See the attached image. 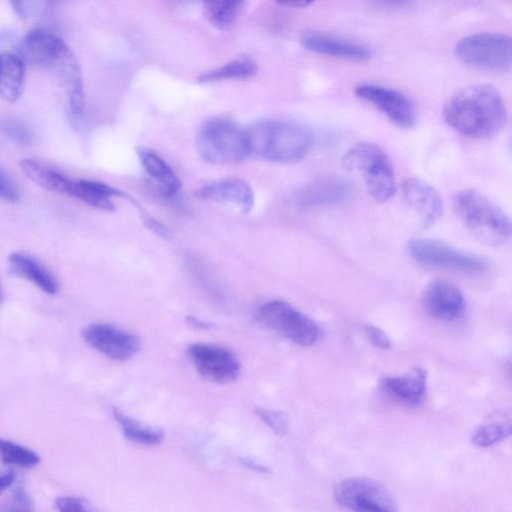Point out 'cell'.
<instances>
[{"mask_svg":"<svg viewBox=\"0 0 512 512\" xmlns=\"http://www.w3.org/2000/svg\"><path fill=\"white\" fill-rule=\"evenodd\" d=\"M246 134L249 155L282 164L302 160L314 142L313 134L307 127L282 119L256 123L246 129Z\"/></svg>","mask_w":512,"mask_h":512,"instance_id":"2","label":"cell"},{"mask_svg":"<svg viewBox=\"0 0 512 512\" xmlns=\"http://www.w3.org/2000/svg\"><path fill=\"white\" fill-rule=\"evenodd\" d=\"M69 49L54 32L34 28L25 34L17 53L24 62L51 70Z\"/></svg>","mask_w":512,"mask_h":512,"instance_id":"13","label":"cell"},{"mask_svg":"<svg viewBox=\"0 0 512 512\" xmlns=\"http://www.w3.org/2000/svg\"><path fill=\"white\" fill-rule=\"evenodd\" d=\"M3 133L19 145L27 146L32 142V134L29 128L23 123L6 119L0 124Z\"/></svg>","mask_w":512,"mask_h":512,"instance_id":"31","label":"cell"},{"mask_svg":"<svg viewBox=\"0 0 512 512\" xmlns=\"http://www.w3.org/2000/svg\"><path fill=\"white\" fill-rule=\"evenodd\" d=\"M55 506L62 512H80L87 510L86 504L82 499L70 496L57 498Z\"/></svg>","mask_w":512,"mask_h":512,"instance_id":"35","label":"cell"},{"mask_svg":"<svg viewBox=\"0 0 512 512\" xmlns=\"http://www.w3.org/2000/svg\"><path fill=\"white\" fill-rule=\"evenodd\" d=\"M66 194L77 198L93 207L113 211V197L123 196L124 193L100 181L79 179L70 180Z\"/></svg>","mask_w":512,"mask_h":512,"instance_id":"21","label":"cell"},{"mask_svg":"<svg viewBox=\"0 0 512 512\" xmlns=\"http://www.w3.org/2000/svg\"><path fill=\"white\" fill-rule=\"evenodd\" d=\"M2 300H3V290H2L1 283H0V304L2 303Z\"/></svg>","mask_w":512,"mask_h":512,"instance_id":"42","label":"cell"},{"mask_svg":"<svg viewBox=\"0 0 512 512\" xmlns=\"http://www.w3.org/2000/svg\"><path fill=\"white\" fill-rule=\"evenodd\" d=\"M256 414L276 434L284 435L288 432L289 420L283 412L260 407L256 409Z\"/></svg>","mask_w":512,"mask_h":512,"instance_id":"32","label":"cell"},{"mask_svg":"<svg viewBox=\"0 0 512 512\" xmlns=\"http://www.w3.org/2000/svg\"><path fill=\"white\" fill-rule=\"evenodd\" d=\"M426 378V371L416 366L401 376L383 378L380 385L382 390L397 402L416 406L424 398Z\"/></svg>","mask_w":512,"mask_h":512,"instance_id":"16","label":"cell"},{"mask_svg":"<svg viewBox=\"0 0 512 512\" xmlns=\"http://www.w3.org/2000/svg\"><path fill=\"white\" fill-rule=\"evenodd\" d=\"M456 57L465 65L488 72H506L512 63L511 37L501 33H478L461 39Z\"/></svg>","mask_w":512,"mask_h":512,"instance_id":"6","label":"cell"},{"mask_svg":"<svg viewBox=\"0 0 512 512\" xmlns=\"http://www.w3.org/2000/svg\"><path fill=\"white\" fill-rule=\"evenodd\" d=\"M257 64L250 59H236L216 69L198 76L201 83L217 82L229 79H245L257 73Z\"/></svg>","mask_w":512,"mask_h":512,"instance_id":"27","label":"cell"},{"mask_svg":"<svg viewBox=\"0 0 512 512\" xmlns=\"http://www.w3.org/2000/svg\"><path fill=\"white\" fill-rule=\"evenodd\" d=\"M258 315L265 326L299 346H311L318 338L315 322L284 300L264 303Z\"/></svg>","mask_w":512,"mask_h":512,"instance_id":"7","label":"cell"},{"mask_svg":"<svg viewBox=\"0 0 512 512\" xmlns=\"http://www.w3.org/2000/svg\"><path fill=\"white\" fill-rule=\"evenodd\" d=\"M209 22L218 29L229 28L236 20L244 0H199Z\"/></svg>","mask_w":512,"mask_h":512,"instance_id":"26","label":"cell"},{"mask_svg":"<svg viewBox=\"0 0 512 512\" xmlns=\"http://www.w3.org/2000/svg\"><path fill=\"white\" fill-rule=\"evenodd\" d=\"M16 480V475L13 471L6 472L0 475V494L6 489L11 487Z\"/></svg>","mask_w":512,"mask_h":512,"instance_id":"38","label":"cell"},{"mask_svg":"<svg viewBox=\"0 0 512 512\" xmlns=\"http://www.w3.org/2000/svg\"><path fill=\"white\" fill-rule=\"evenodd\" d=\"M25 77V62L15 52L0 53V97L7 102H16L22 95Z\"/></svg>","mask_w":512,"mask_h":512,"instance_id":"23","label":"cell"},{"mask_svg":"<svg viewBox=\"0 0 512 512\" xmlns=\"http://www.w3.org/2000/svg\"><path fill=\"white\" fill-rule=\"evenodd\" d=\"M345 170L361 175L371 197L379 203L388 201L396 191L394 169L387 154L376 144L360 142L342 157Z\"/></svg>","mask_w":512,"mask_h":512,"instance_id":"4","label":"cell"},{"mask_svg":"<svg viewBox=\"0 0 512 512\" xmlns=\"http://www.w3.org/2000/svg\"><path fill=\"white\" fill-rule=\"evenodd\" d=\"M367 335L371 343L381 349H387L391 346V342L387 334L380 328L368 325L366 326Z\"/></svg>","mask_w":512,"mask_h":512,"instance_id":"36","label":"cell"},{"mask_svg":"<svg viewBox=\"0 0 512 512\" xmlns=\"http://www.w3.org/2000/svg\"><path fill=\"white\" fill-rule=\"evenodd\" d=\"M0 457L4 463L22 468H33L40 462L33 450L3 438H0Z\"/></svg>","mask_w":512,"mask_h":512,"instance_id":"29","label":"cell"},{"mask_svg":"<svg viewBox=\"0 0 512 512\" xmlns=\"http://www.w3.org/2000/svg\"><path fill=\"white\" fill-rule=\"evenodd\" d=\"M113 415L128 440L146 446H155L162 442L164 435L161 430L143 426L116 408Z\"/></svg>","mask_w":512,"mask_h":512,"instance_id":"25","label":"cell"},{"mask_svg":"<svg viewBox=\"0 0 512 512\" xmlns=\"http://www.w3.org/2000/svg\"><path fill=\"white\" fill-rule=\"evenodd\" d=\"M336 502L353 511H394L395 502L378 482L364 477L340 481L334 488Z\"/></svg>","mask_w":512,"mask_h":512,"instance_id":"9","label":"cell"},{"mask_svg":"<svg viewBox=\"0 0 512 512\" xmlns=\"http://www.w3.org/2000/svg\"><path fill=\"white\" fill-rule=\"evenodd\" d=\"M241 462L245 467H247L248 469L253 470L255 472H259V473L268 472V468L266 466H264L263 464H259V463L255 462L254 460L245 458V459H241Z\"/></svg>","mask_w":512,"mask_h":512,"instance_id":"39","label":"cell"},{"mask_svg":"<svg viewBox=\"0 0 512 512\" xmlns=\"http://www.w3.org/2000/svg\"><path fill=\"white\" fill-rule=\"evenodd\" d=\"M510 433V417L496 414L475 430L471 441L479 447H488L507 438Z\"/></svg>","mask_w":512,"mask_h":512,"instance_id":"28","label":"cell"},{"mask_svg":"<svg viewBox=\"0 0 512 512\" xmlns=\"http://www.w3.org/2000/svg\"><path fill=\"white\" fill-rule=\"evenodd\" d=\"M355 95L377 108L391 123L410 129L416 123V112L411 101L397 90L376 84H360Z\"/></svg>","mask_w":512,"mask_h":512,"instance_id":"11","label":"cell"},{"mask_svg":"<svg viewBox=\"0 0 512 512\" xmlns=\"http://www.w3.org/2000/svg\"><path fill=\"white\" fill-rule=\"evenodd\" d=\"M196 146L208 163L235 164L249 155L246 129L226 118H213L197 132Z\"/></svg>","mask_w":512,"mask_h":512,"instance_id":"5","label":"cell"},{"mask_svg":"<svg viewBox=\"0 0 512 512\" xmlns=\"http://www.w3.org/2000/svg\"><path fill=\"white\" fill-rule=\"evenodd\" d=\"M0 198L12 203H16L20 200V193L17 186L2 171H0Z\"/></svg>","mask_w":512,"mask_h":512,"instance_id":"34","label":"cell"},{"mask_svg":"<svg viewBox=\"0 0 512 512\" xmlns=\"http://www.w3.org/2000/svg\"><path fill=\"white\" fill-rule=\"evenodd\" d=\"M139 160L149 177L166 196H174L181 188V181L168 163L154 150L138 147Z\"/></svg>","mask_w":512,"mask_h":512,"instance_id":"22","label":"cell"},{"mask_svg":"<svg viewBox=\"0 0 512 512\" xmlns=\"http://www.w3.org/2000/svg\"><path fill=\"white\" fill-rule=\"evenodd\" d=\"M82 337L89 346L114 360H128L140 348L136 335L108 323H94L85 327Z\"/></svg>","mask_w":512,"mask_h":512,"instance_id":"12","label":"cell"},{"mask_svg":"<svg viewBox=\"0 0 512 512\" xmlns=\"http://www.w3.org/2000/svg\"><path fill=\"white\" fill-rule=\"evenodd\" d=\"M142 217L146 227L152 230L154 233L163 238L171 237L172 233L167 226L149 215L143 214Z\"/></svg>","mask_w":512,"mask_h":512,"instance_id":"37","label":"cell"},{"mask_svg":"<svg viewBox=\"0 0 512 512\" xmlns=\"http://www.w3.org/2000/svg\"><path fill=\"white\" fill-rule=\"evenodd\" d=\"M442 115L451 128L472 139L494 137L508 120L501 94L489 84H475L459 90L446 101Z\"/></svg>","mask_w":512,"mask_h":512,"instance_id":"1","label":"cell"},{"mask_svg":"<svg viewBox=\"0 0 512 512\" xmlns=\"http://www.w3.org/2000/svg\"><path fill=\"white\" fill-rule=\"evenodd\" d=\"M301 43L310 51L332 57L354 61H366L371 57L370 50L361 44L337 39L321 33H304L301 37Z\"/></svg>","mask_w":512,"mask_h":512,"instance_id":"19","label":"cell"},{"mask_svg":"<svg viewBox=\"0 0 512 512\" xmlns=\"http://www.w3.org/2000/svg\"><path fill=\"white\" fill-rule=\"evenodd\" d=\"M199 198L237 205L241 212L248 213L254 204V194L244 180L222 179L201 187L195 193Z\"/></svg>","mask_w":512,"mask_h":512,"instance_id":"20","label":"cell"},{"mask_svg":"<svg viewBox=\"0 0 512 512\" xmlns=\"http://www.w3.org/2000/svg\"><path fill=\"white\" fill-rule=\"evenodd\" d=\"M0 508L4 511H28L31 510L32 501L29 495L22 489H17L13 493L12 500Z\"/></svg>","mask_w":512,"mask_h":512,"instance_id":"33","label":"cell"},{"mask_svg":"<svg viewBox=\"0 0 512 512\" xmlns=\"http://www.w3.org/2000/svg\"><path fill=\"white\" fill-rule=\"evenodd\" d=\"M279 4L289 7H306L313 3L315 0H274Z\"/></svg>","mask_w":512,"mask_h":512,"instance_id":"40","label":"cell"},{"mask_svg":"<svg viewBox=\"0 0 512 512\" xmlns=\"http://www.w3.org/2000/svg\"><path fill=\"white\" fill-rule=\"evenodd\" d=\"M458 219L479 242L499 246L509 241L511 221L509 216L491 199L475 189H463L452 199Z\"/></svg>","mask_w":512,"mask_h":512,"instance_id":"3","label":"cell"},{"mask_svg":"<svg viewBox=\"0 0 512 512\" xmlns=\"http://www.w3.org/2000/svg\"><path fill=\"white\" fill-rule=\"evenodd\" d=\"M407 252L415 261L434 268L461 273H479L486 268V262L479 256L435 239H412Z\"/></svg>","mask_w":512,"mask_h":512,"instance_id":"8","label":"cell"},{"mask_svg":"<svg viewBox=\"0 0 512 512\" xmlns=\"http://www.w3.org/2000/svg\"><path fill=\"white\" fill-rule=\"evenodd\" d=\"M60 0H9L15 14L22 19L42 16Z\"/></svg>","mask_w":512,"mask_h":512,"instance_id":"30","label":"cell"},{"mask_svg":"<svg viewBox=\"0 0 512 512\" xmlns=\"http://www.w3.org/2000/svg\"><path fill=\"white\" fill-rule=\"evenodd\" d=\"M7 262L11 275L28 280L47 294L57 293L59 284L56 277L34 256L25 252H13Z\"/></svg>","mask_w":512,"mask_h":512,"instance_id":"18","label":"cell"},{"mask_svg":"<svg viewBox=\"0 0 512 512\" xmlns=\"http://www.w3.org/2000/svg\"><path fill=\"white\" fill-rule=\"evenodd\" d=\"M422 304L429 316L442 321L457 319L465 309V300L460 289L453 283L440 279L426 286Z\"/></svg>","mask_w":512,"mask_h":512,"instance_id":"15","label":"cell"},{"mask_svg":"<svg viewBox=\"0 0 512 512\" xmlns=\"http://www.w3.org/2000/svg\"><path fill=\"white\" fill-rule=\"evenodd\" d=\"M353 195L350 183L338 178L317 181L305 188L297 197L301 207H329L348 201Z\"/></svg>","mask_w":512,"mask_h":512,"instance_id":"17","label":"cell"},{"mask_svg":"<svg viewBox=\"0 0 512 512\" xmlns=\"http://www.w3.org/2000/svg\"><path fill=\"white\" fill-rule=\"evenodd\" d=\"M23 173L37 185L54 192L65 193L71 179L55 168L35 159H23L20 162Z\"/></svg>","mask_w":512,"mask_h":512,"instance_id":"24","label":"cell"},{"mask_svg":"<svg viewBox=\"0 0 512 512\" xmlns=\"http://www.w3.org/2000/svg\"><path fill=\"white\" fill-rule=\"evenodd\" d=\"M405 204L417 215L423 228L432 226L443 213L439 193L427 182L418 178L405 179L401 184Z\"/></svg>","mask_w":512,"mask_h":512,"instance_id":"14","label":"cell"},{"mask_svg":"<svg viewBox=\"0 0 512 512\" xmlns=\"http://www.w3.org/2000/svg\"><path fill=\"white\" fill-rule=\"evenodd\" d=\"M188 321L195 327L197 328H202V329H207L210 327V324L209 323H206L204 321H201V320H198L194 317H188L187 318Z\"/></svg>","mask_w":512,"mask_h":512,"instance_id":"41","label":"cell"},{"mask_svg":"<svg viewBox=\"0 0 512 512\" xmlns=\"http://www.w3.org/2000/svg\"><path fill=\"white\" fill-rule=\"evenodd\" d=\"M188 356L197 372L209 381L226 384L240 374V362L229 349L208 343H194L188 347Z\"/></svg>","mask_w":512,"mask_h":512,"instance_id":"10","label":"cell"}]
</instances>
